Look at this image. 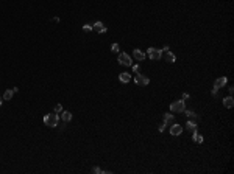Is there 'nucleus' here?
<instances>
[{
    "instance_id": "nucleus-1",
    "label": "nucleus",
    "mask_w": 234,
    "mask_h": 174,
    "mask_svg": "<svg viewBox=\"0 0 234 174\" xmlns=\"http://www.w3.org/2000/svg\"><path fill=\"white\" fill-rule=\"evenodd\" d=\"M58 123H60V114H56V112L47 114L46 117H44V124H47V126H50V128H56Z\"/></svg>"
},
{
    "instance_id": "nucleus-2",
    "label": "nucleus",
    "mask_w": 234,
    "mask_h": 174,
    "mask_svg": "<svg viewBox=\"0 0 234 174\" xmlns=\"http://www.w3.org/2000/svg\"><path fill=\"white\" fill-rule=\"evenodd\" d=\"M117 61H119L120 65H125V67H131V64H133L131 56L127 55V53H119V58H117Z\"/></svg>"
},
{
    "instance_id": "nucleus-3",
    "label": "nucleus",
    "mask_w": 234,
    "mask_h": 174,
    "mask_svg": "<svg viewBox=\"0 0 234 174\" xmlns=\"http://www.w3.org/2000/svg\"><path fill=\"white\" fill-rule=\"evenodd\" d=\"M147 56L150 58L151 61H159L161 58H163V55H161V50H158V48H155V47H150L147 50Z\"/></svg>"
},
{
    "instance_id": "nucleus-4",
    "label": "nucleus",
    "mask_w": 234,
    "mask_h": 174,
    "mask_svg": "<svg viewBox=\"0 0 234 174\" xmlns=\"http://www.w3.org/2000/svg\"><path fill=\"white\" fill-rule=\"evenodd\" d=\"M170 110H172V112H184V110H186V104H184L183 100L173 101L172 104H170Z\"/></svg>"
},
{
    "instance_id": "nucleus-5",
    "label": "nucleus",
    "mask_w": 234,
    "mask_h": 174,
    "mask_svg": "<svg viewBox=\"0 0 234 174\" xmlns=\"http://www.w3.org/2000/svg\"><path fill=\"white\" fill-rule=\"evenodd\" d=\"M134 82L137 84V86H142V87H145V86H148L150 84V79H148L147 76H144V75H141V73H136V76H134Z\"/></svg>"
},
{
    "instance_id": "nucleus-6",
    "label": "nucleus",
    "mask_w": 234,
    "mask_h": 174,
    "mask_svg": "<svg viewBox=\"0 0 234 174\" xmlns=\"http://www.w3.org/2000/svg\"><path fill=\"white\" fill-rule=\"evenodd\" d=\"M181 132H183V126H181V124H177V123L170 124V134H172V135L178 137V135H181Z\"/></svg>"
},
{
    "instance_id": "nucleus-7",
    "label": "nucleus",
    "mask_w": 234,
    "mask_h": 174,
    "mask_svg": "<svg viewBox=\"0 0 234 174\" xmlns=\"http://www.w3.org/2000/svg\"><path fill=\"white\" fill-rule=\"evenodd\" d=\"M92 30L97 31V33H106V25L103 24V22H95V24L92 25Z\"/></svg>"
},
{
    "instance_id": "nucleus-8",
    "label": "nucleus",
    "mask_w": 234,
    "mask_h": 174,
    "mask_svg": "<svg viewBox=\"0 0 234 174\" xmlns=\"http://www.w3.org/2000/svg\"><path fill=\"white\" fill-rule=\"evenodd\" d=\"M226 82H228V78H226V76H220V78H217V79L214 81V87L222 89V87L226 86Z\"/></svg>"
},
{
    "instance_id": "nucleus-9",
    "label": "nucleus",
    "mask_w": 234,
    "mask_h": 174,
    "mask_svg": "<svg viewBox=\"0 0 234 174\" xmlns=\"http://www.w3.org/2000/svg\"><path fill=\"white\" fill-rule=\"evenodd\" d=\"M133 56H134V59H137L139 62H141V61H144V59L147 58V55H145V53H144L142 50H139V48H134V50H133Z\"/></svg>"
},
{
    "instance_id": "nucleus-10",
    "label": "nucleus",
    "mask_w": 234,
    "mask_h": 174,
    "mask_svg": "<svg viewBox=\"0 0 234 174\" xmlns=\"http://www.w3.org/2000/svg\"><path fill=\"white\" fill-rule=\"evenodd\" d=\"M60 118H61L64 123H69L70 120H72V112H67V110H62V112H61V115H60Z\"/></svg>"
},
{
    "instance_id": "nucleus-11",
    "label": "nucleus",
    "mask_w": 234,
    "mask_h": 174,
    "mask_svg": "<svg viewBox=\"0 0 234 174\" xmlns=\"http://www.w3.org/2000/svg\"><path fill=\"white\" fill-rule=\"evenodd\" d=\"M223 106H225V107H228V109H231L233 106H234V98H233L231 95L226 96V98L223 100Z\"/></svg>"
},
{
    "instance_id": "nucleus-12",
    "label": "nucleus",
    "mask_w": 234,
    "mask_h": 174,
    "mask_svg": "<svg viewBox=\"0 0 234 174\" xmlns=\"http://www.w3.org/2000/svg\"><path fill=\"white\" fill-rule=\"evenodd\" d=\"M164 59L167 61V62H170V64H172V62H175V61H177V56H175L172 51H165V53H164Z\"/></svg>"
},
{
    "instance_id": "nucleus-13",
    "label": "nucleus",
    "mask_w": 234,
    "mask_h": 174,
    "mask_svg": "<svg viewBox=\"0 0 234 174\" xmlns=\"http://www.w3.org/2000/svg\"><path fill=\"white\" fill-rule=\"evenodd\" d=\"M192 132H193V135H192L193 141H195V143H203V135L197 132V129H195V131H192Z\"/></svg>"
},
{
    "instance_id": "nucleus-14",
    "label": "nucleus",
    "mask_w": 234,
    "mask_h": 174,
    "mask_svg": "<svg viewBox=\"0 0 234 174\" xmlns=\"http://www.w3.org/2000/svg\"><path fill=\"white\" fill-rule=\"evenodd\" d=\"M119 79H120V81H122V82H125V84H127V82H130V81H131V75H130V73H120L119 75Z\"/></svg>"
},
{
    "instance_id": "nucleus-15",
    "label": "nucleus",
    "mask_w": 234,
    "mask_h": 174,
    "mask_svg": "<svg viewBox=\"0 0 234 174\" xmlns=\"http://www.w3.org/2000/svg\"><path fill=\"white\" fill-rule=\"evenodd\" d=\"M164 123H165V124H173V123H177V121H175V117H173L172 114H165V115H164Z\"/></svg>"
},
{
    "instance_id": "nucleus-16",
    "label": "nucleus",
    "mask_w": 234,
    "mask_h": 174,
    "mask_svg": "<svg viewBox=\"0 0 234 174\" xmlns=\"http://www.w3.org/2000/svg\"><path fill=\"white\" fill-rule=\"evenodd\" d=\"M186 128L189 129V131H195V129H197V123L193 121V120H187V123H186Z\"/></svg>"
},
{
    "instance_id": "nucleus-17",
    "label": "nucleus",
    "mask_w": 234,
    "mask_h": 174,
    "mask_svg": "<svg viewBox=\"0 0 234 174\" xmlns=\"http://www.w3.org/2000/svg\"><path fill=\"white\" fill-rule=\"evenodd\" d=\"M3 100H13V90H5L3 92Z\"/></svg>"
},
{
    "instance_id": "nucleus-18",
    "label": "nucleus",
    "mask_w": 234,
    "mask_h": 174,
    "mask_svg": "<svg viewBox=\"0 0 234 174\" xmlns=\"http://www.w3.org/2000/svg\"><path fill=\"white\" fill-rule=\"evenodd\" d=\"M184 114H186L187 118H197V114L193 110H184Z\"/></svg>"
},
{
    "instance_id": "nucleus-19",
    "label": "nucleus",
    "mask_w": 234,
    "mask_h": 174,
    "mask_svg": "<svg viewBox=\"0 0 234 174\" xmlns=\"http://www.w3.org/2000/svg\"><path fill=\"white\" fill-rule=\"evenodd\" d=\"M119 50H120L119 44H112V45H111V51L112 53H119Z\"/></svg>"
},
{
    "instance_id": "nucleus-20",
    "label": "nucleus",
    "mask_w": 234,
    "mask_h": 174,
    "mask_svg": "<svg viewBox=\"0 0 234 174\" xmlns=\"http://www.w3.org/2000/svg\"><path fill=\"white\" fill-rule=\"evenodd\" d=\"M92 173H95V174H103V169L98 168V166H94V168H92Z\"/></svg>"
},
{
    "instance_id": "nucleus-21",
    "label": "nucleus",
    "mask_w": 234,
    "mask_h": 174,
    "mask_svg": "<svg viewBox=\"0 0 234 174\" xmlns=\"http://www.w3.org/2000/svg\"><path fill=\"white\" fill-rule=\"evenodd\" d=\"M131 69H133L134 73H137L139 70H141V67H139V64H131Z\"/></svg>"
},
{
    "instance_id": "nucleus-22",
    "label": "nucleus",
    "mask_w": 234,
    "mask_h": 174,
    "mask_svg": "<svg viewBox=\"0 0 234 174\" xmlns=\"http://www.w3.org/2000/svg\"><path fill=\"white\" fill-rule=\"evenodd\" d=\"M55 112H56V114H61V112H62V104H56V106H55Z\"/></svg>"
},
{
    "instance_id": "nucleus-23",
    "label": "nucleus",
    "mask_w": 234,
    "mask_h": 174,
    "mask_svg": "<svg viewBox=\"0 0 234 174\" xmlns=\"http://www.w3.org/2000/svg\"><path fill=\"white\" fill-rule=\"evenodd\" d=\"M83 30H84V31H92V25H89V24L83 25Z\"/></svg>"
},
{
    "instance_id": "nucleus-24",
    "label": "nucleus",
    "mask_w": 234,
    "mask_h": 174,
    "mask_svg": "<svg viewBox=\"0 0 234 174\" xmlns=\"http://www.w3.org/2000/svg\"><path fill=\"white\" fill-rule=\"evenodd\" d=\"M211 93H212V96H217V95H219V89H217V87H212Z\"/></svg>"
},
{
    "instance_id": "nucleus-25",
    "label": "nucleus",
    "mask_w": 234,
    "mask_h": 174,
    "mask_svg": "<svg viewBox=\"0 0 234 174\" xmlns=\"http://www.w3.org/2000/svg\"><path fill=\"white\" fill-rule=\"evenodd\" d=\"M164 129H165V123H161L159 126H158V131H159V132H164Z\"/></svg>"
},
{
    "instance_id": "nucleus-26",
    "label": "nucleus",
    "mask_w": 234,
    "mask_h": 174,
    "mask_svg": "<svg viewBox=\"0 0 234 174\" xmlns=\"http://www.w3.org/2000/svg\"><path fill=\"white\" fill-rule=\"evenodd\" d=\"M189 100V93H183V101H186Z\"/></svg>"
},
{
    "instance_id": "nucleus-27",
    "label": "nucleus",
    "mask_w": 234,
    "mask_h": 174,
    "mask_svg": "<svg viewBox=\"0 0 234 174\" xmlns=\"http://www.w3.org/2000/svg\"><path fill=\"white\" fill-rule=\"evenodd\" d=\"M228 92H229V95H233V92H234V87H233V86H229V87H228Z\"/></svg>"
},
{
    "instance_id": "nucleus-28",
    "label": "nucleus",
    "mask_w": 234,
    "mask_h": 174,
    "mask_svg": "<svg viewBox=\"0 0 234 174\" xmlns=\"http://www.w3.org/2000/svg\"><path fill=\"white\" fill-rule=\"evenodd\" d=\"M11 90H13V93H17V92H19V87H13Z\"/></svg>"
},
{
    "instance_id": "nucleus-29",
    "label": "nucleus",
    "mask_w": 234,
    "mask_h": 174,
    "mask_svg": "<svg viewBox=\"0 0 234 174\" xmlns=\"http://www.w3.org/2000/svg\"><path fill=\"white\" fill-rule=\"evenodd\" d=\"M2 103H3V98H0V106H2Z\"/></svg>"
}]
</instances>
